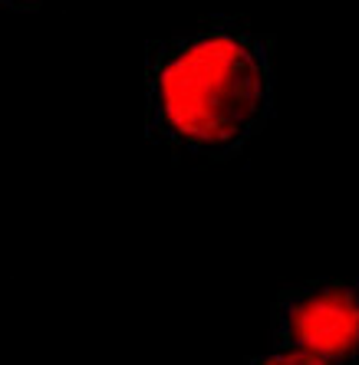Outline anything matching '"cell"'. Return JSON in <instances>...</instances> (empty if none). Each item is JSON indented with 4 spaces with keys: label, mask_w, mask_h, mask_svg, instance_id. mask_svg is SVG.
Here are the masks:
<instances>
[{
    "label": "cell",
    "mask_w": 359,
    "mask_h": 365,
    "mask_svg": "<svg viewBox=\"0 0 359 365\" xmlns=\"http://www.w3.org/2000/svg\"><path fill=\"white\" fill-rule=\"evenodd\" d=\"M274 115V43L238 17L155 40L146 56V135L181 162L218 165Z\"/></svg>",
    "instance_id": "1"
},
{
    "label": "cell",
    "mask_w": 359,
    "mask_h": 365,
    "mask_svg": "<svg viewBox=\"0 0 359 365\" xmlns=\"http://www.w3.org/2000/svg\"><path fill=\"white\" fill-rule=\"evenodd\" d=\"M43 0H0V7L7 10H36Z\"/></svg>",
    "instance_id": "4"
},
{
    "label": "cell",
    "mask_w": 359,
    "mask_h": 365,
    "mask_svg": "<svg viewBox=\"0 0 359 365\" xmlns=\"http://www.w3.org/2000/svg\"><path fill=\"white\" fill-rule=\"evenodd\" d=\"M270 346L359 365V280H310L280 289L270 309Z\"/></svg>",
    "instance_id": "2"
},
{
    "label": "cell",
    "mask_w": 359,
    "mask_h": 365,
    "mask_svg": "<svg viewBox=\"0 0 359 365\" xmlns=\"http://www.w3.org/2000/svg\"><path fill=\"white\" fill-rule=\"evenodd\" d=\"M248 365H336L323 356H313V352H300V349H267L261 356H254Z\"/></svg>",
    "instance_id": "3"
}]
</instances>
